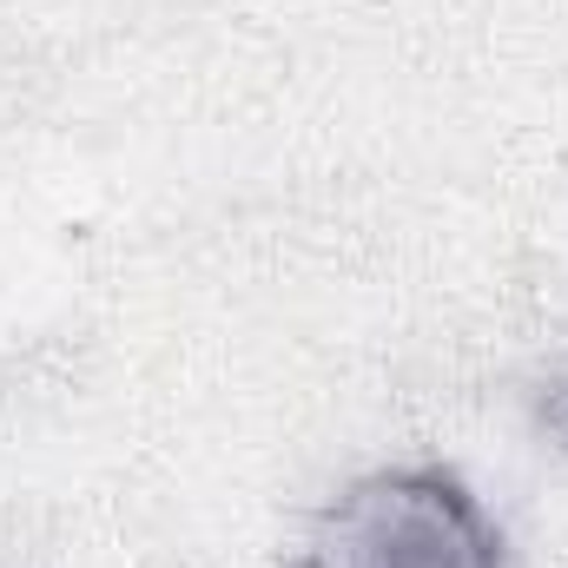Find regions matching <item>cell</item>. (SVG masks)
<instances>
[{
	"label": "cell",
	"mask_w": 568,
	"mask_h": 568,
	"mask_svg": "<svg viewBox=\"0 0 568 568\" xmlns=\"http://www.w3.org/2000/svg\"><path fill=\"white\" fill-rule=\"evenodd\" d=\"M536 417H542V429H549V436L568 449V371L549 384V390H542V410H536Z\"/></svg>",
	"instance_id": "2"
},
{
	"label": "cell",
	"mask_w": 568,
	"mask_h": 568,
	"mask_svg": "<svg viewBox=\"0 0 568 568\" xmlns=\"http://www.w3.org/2000/svg\"><path fill=\"white\" fill-rule=\"evenodd\" d=\"M297 568H509V542L456 469L404 463L331 496L297 549Z\"/></svg>",
	"instance_id": "1"
}]
</instances>
